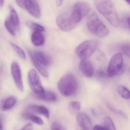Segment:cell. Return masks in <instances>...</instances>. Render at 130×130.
<instances>
[{
	"label": "cell",
	"mask_w": 130,
	"mask_h": 130,
	"mask_svg": "<svg viewBox=\"0 0 130 130\" xmlns=\"http://www.w3.org/2000/svg\"><path fill=\"white\" fill-rule=\"evenodd\" d=\"M95 4L97 10L112 26L118 27L121 25L115 7L111 1H96Z\"/></svg>",
	"instance_id": "6da1fadb"
},
{
	"label": "cell",
	"mask_w": 130,
	"mask_h": 130,
	"mask_svg": "<svg viewBox=\"0 0 130 130\" xmlns=\"http://www.w3.org/2000/svg\"><path fill=\"white\" fill-rule=\"evenodd\" d=\"M78 88L77 81L74 75L67 74L62 77L58 83V89L61 95L68 97L76 93Z\"/></svg>",
	"instance_id": "7a4b0ae2"
},
{
	"label": "cell",
	"mask_w": 130,
	"mask_h": 130,
	"mask_svg": "<svg viewBox=\"0 0 130 130\" xmlns=\"http://www.w3.org/2000/svg\"><path fill=\"white\" fill-rule=\"evenodd\" d=\"M87 25L91 33L100 38L106 37L109 33L108 29L95 13H92L89 15Z\"/></svg>",
	"instance_id": "3957f363"
},
{
	"label": "cell",
	"mask_w": 130,
	"mask_h": 130,
	"mask_svg": "<svg viewBox=\"0 0 130 130\" xmlns=\"http://www.w3.org/2000/svg\"><path fill=\"white\" fill-rule=\"evenodd\" d=\"M99 45V42L96 40H87L80 44L75 52L80 59H87L95 51Z\"/></svg>",
	"instance_id": "277c9868"
},
{
	"label": "cell",
	"mask_w": 130,
	"mask_h": 130,
	"mask_svg": "<svg viewBox=\"0 0 130 130\" xmlns=\"http://www.w3.org/2000/svg\"><path fill=\"white\" fill-rule=\"evenodd\" d=\"M28 77L29 84L35 96L37 99L41 98L45 91L40 82L38 74L35 70L32 69L29 71Z\"/></svg>",
	"instance_id": "5b68a950"
},
{
	"label": "cell",
	"mask_w": 130,
	"mask_h": 130,
	"mask_svg": "<svg viewBox=\"0 0 130 130\" xmlns=\"http://www.w3.org/2000/svg\"><path fill=\"white\" fill-rule=\"evenodd\" d=\"M90 11V7L88 4L85 2H78L74 5L70 12L74 22L78 25Z\"/></svg>",
	"instance_id": "8992f818"
},
{
	"label": "cell",
	"mask_w": 130,
	"mask_h": 130,
	"mask_svg": "<svg viewBox=\"0 0 130 130\" xmlns=\"http://www.w3.org/2000/svg\"><path fill=\"white\" fill-rule=\"evenodd\" d=\"M123 66L122 54L121 53H116L110 60L106 73L107 76L111 77L120 73L123 70Z\"/></svg>",
	"instance_id": "52a82bcc"
},
{
	"label": "cell",
	"mask_w": 130,
	"mask_h": 130,
	"mask_svg": "<svg viewBox=\"0 0 130 130\" xmlns=\"http://www.w3.org/2000/svg\"><path fill=\"white\" fill-rule=\"evenodd\" d=\"M56 23L59 28L64 31H71L77 26L73 20L70 12L59 14L56 19Z\"/></svg>",
	"instance_id": "ba28073f"
},
{
	"label": "cell",
	"mask_w": 130,
	"mask_h": 130,
	"mask_svg": "<svg viewBox=\"0 0 130 130\" xmlns=\"http://www.w3.org/2000/svg\"><path fill=\"white\" fill-rule=\"evenodd\" d=\"M11 74L15 84L18 89L21 92L24 90L22 76L21 68L19 64L16 62H13L11 64Z\"/></svg>",
	"instance_id": "9c48e42d"
},
{
	"label": "cell",
	"mask_w": 130,
	"mask_h": 130,
	"mask_svg": "<svg viewBox=\"0 0 130 130\" xmlns=\"http://www.w3.org/2000/svg\"><path fill=\"white\" fill-rule=\"evenodd\" d=\"M25 9L35 18L37 19L41 18V9L38 2L36 1L25 0Z\"/></svg>",
	"instance_id": "30bf717a"
},
{
	"label": "cell",
	"mask_w": 130,
	"mask_h": 130,
	"mask_svg": "<svg viewBox=\"0 0 130 130\" xmlns=\"http://www.w3.org/2000/svg\"><path fill=\"white\" fill-rule=\"evenodd\" d=\"M76 120L81 130H93L92 121L89 117L85 113H79L77 116Z\"/></svg>",
	"instance_id": "8fae6325"
},
{
	"label": "cell",
	"mask_w": 130,
	"mask_h": 130,
	"mask_svg": "<svg viewBox=\"0 0 130 130\" xmlns=\"http://www.w3.org/2000/svg\"><path fill=\"white\" fill-rule=\"evenodd\" d=\"M79 68L83 74L87 77H91L94 73V68L92 63L87 59L81 60L79 63Z\"/></svg>",
	"instance_id": "7c38bea8"
},
{
	"label": "cell",
	"mask_w": 130,
	"mask_h": 130,
	"mask_svg": "<svg viewBox=\"0 0 130 130\" xmlns=\"http://www.w3.org/2000/svg\"><path fill=\"white\" fill-rule=\"evenodd\" d=\"M35 59L39 63L44 67H48L52 63V59L51 57L45 52L41 51H36L32 53Z\"/></svg>",
	"instance_id": "4fadbf2b"
},
{
	"label": "cell",
	"mask_w": 130,
	"mask_h": 130,
	"mask_svg": "<svg viewBox=\"0 0 130 130\" xmlns=\"http://www.w3.org/2000/svg\"><path fill=\"white\" fill-rule=\"evenodd\" d=\"M26 112L31 113H38L44 116L47 119H49L50 117V112L48 109L42 106L31 105L26 109Z\"/></svg>",
	"instance_id": "5bb4252c"
},
{
	"label": "cell",
	"mask_w": 130,
	"mask_h": 130,
	"mask_svg": "<svg viewBox=\"0 0 130 130\" xmlns=\"http://www.w3.org/2000/svg\"><path fill=\"white\" fill-rule=\"evenodd\" d=\"M31 41L35 46H41L44 43V37L42 32L34 31L31 36Z\"/></svg>",
	"instance_id": "9a60e30c"
},
{
	"label": "cell",
	"mask_w": 130,
	"mask_h": 130,
	"mask_svg": "<svg viewBox=\"0 0 130 130\" xmlns=\"http://www.w3.org/2000/svg\"><path fill=\"white\" fill-rule=\"evenodd\" d=\"M29 57L31 60L33 65L35 67L38 71L44 77H47L48 76V73L44 67L42 66V64L39 63L38 61H36V60L34 58L31 52L29 51Z\"/></svg>",
	"instance_id": "2e32d148"
},
{
	"label": "cell",
	"mask_w": 130,
	"mask_h": 130,
	"mask_svg": "<svg viewBox=\"0 0 130 130\" xmlns=\"http://www.w3.org/2000/svg\"><path fill=\"white\" fill-rule=\"evenodd\" d=\"M16 103V98L14 96H10L3 101L1 106V109L3 111H8L13 108Z\"/></svg>",
	"instance_id": "e0dca14e"
},
{
	"label": "cell",
	"mask_w": 130,
	"mask_h": 130,
	"mask_svg": "<svg viewBox=\"0 0 130 130\" xmlns=\"http://www.w3.org/2000/svg\"><path fill=\"white\" fill-rule=\"evenodd\" d=\"M8 19L15 28L18 27L19 26V15L15 9L11 6L10 7V15Z\"/></svg>",
	"instance_id": "ac0fdd59"
},
{
	"label": "cell",
	"mask_w": 130,
	"mask_h": 130,
	"mask_svg": "<svg viewBox=\"0 0 130 130\" xmlns=\"http://www.w3.org/2000/svg\"><path fill=\"white\" fill-rule=\"evenodd\" d=\"M22 117L23 118L30 120L39 125H42L44 124V121L41 118L35 115L32 113L25 112L22 114Z\"/></svg>",
	"instance_id": "d6986e66"
},
{
	"label": "cell",
	"mask_w": 130,
	"mask_h": 130,
	"mask_svg": "<svg viewBox=\"0 0 130 130\" xmlns=\"http://www.w3.org/2000/svg\"><path fill=\"white\" fill-rule=\"evenodd\" d=\"M26 24L28 27L34 31L42 32L45 31L44 28L42 26L32 21H27L26 23Z\"/></svg>",
	"instance_id": "ffe728a7"
},
{
	"label": "cell",
	"mask_w": 130,
	"mask_h": 130,
	"mask_svg": "<svg viewBox=\"0 0 130 130\" xmlns=\"http://www.w3.org/2000/svg\"><path fill=\"white\" fill-rule=\"evenodd\" d=\"M117 90L122 97L126 100L130 99V91L127 87L123 86H119L117 87Z\"/></svg>",
	"instance_id": "44dd1931"
},
{
	"label": "cell",
	"mask_w": 130,
	"mask_h": 130,
	"mask_svg": "<svg viewBox=\"0 0 130 130\" xmlns=\"http://www.w3.org/2000/svg\"><path fill=\"white\" fill-rule=\"evenodd\" d=\"M41 100L45 102H54L57 101L56 95L54 93L50 91H46Z\"/></svg>",
	"instance_id": "7402d4cb"
},
{
	"label": "cell",
	"mask_w": 130,
	"mask_h": 130,
	"mask_svg": "<svg viewBox=\"0 0 130 130\" xmlns=\"http://www.w3.org/2000/svg\"><path fill=\"white\" fill-rule=\"evenodd\" d=\"M104 127L106 130H116L115 124L112 119L109 116H106L103 119Z\"/></svg>",
	"instance_id": "603a6c76"
},
{
	"label": "cell",
	"mask_w": 130,
	"mask_h": 130,
	"mask_svg": "<svg viewBox=\"0 0 130 130\" xmlns=\"http://www.w3.org/2000/svg\"><path fill=\"white\" fill-rule=\"evenodd\" d=\"M80 103L78 101H73L70 102L68 105L69 111L72 113H76L79 111Z\"/></svg>",
	"instance_id": "cb8c5ba5"
},
{
	"label": "cell",
	"mask_w": 130,
	"mask_h": 130,
	"mask_svg": "<svg viewBox=\"0 0 130 130\" xmlns=\"http://www.w3.org/2000/svg\"><path fill=\"white\" fill-rule=\"evenodd\" d=\"M10 45L18 55L23 60H26V55L25 52L19 46L12 42H10Z\"/></svg>",
	"instance_id": "d4e9b609"
},
{
	"label": "cell",
	"mask_w": 130,
	"mask_h": 130,
	"mask_svg": "<svg viewBox=\"0 0 130 130\" xmlns=\"http://www.w3.org/2000/svg\"><path fill=\"white\" fill-rule=\"evenodd\" d=\"M4 25L7 30L10 33V35L14 36L16 34L15 27L11 23L9 19H7L5 21Z\"/></svg>",
	"instance_id": "484cf974"
},
{
	"label": "cell",
	"mask_w": 130,
	"mask_h": 130,
	"mask_svg": "<svg viewBox=\"0 0 130 130\" xmlns=\"http://www.w3.org/2000/svg\"><path fill=\"white\" fill-rule=\"evenodd\" d=\"M120 50L126 56L130 57V45L129 44L124 43L121 45Z\"/></svg>",
	"instance_id": "4316f807"
},
{
	"label": "cell",
	"mask_w": 130,
	"mask_h": 130,
	"mask_svg": "<svg viewBox=\"0 0 130 130\" xmlns=\"http://www.w3.org/2000/svg\"><path fill=\"white\" fill-rule=\"evenodd\" d=\"M51 130H65V129L60 123L55 121L52 123Z\"/></svg>",
	"instance_id": "83f0119b"
},
{
	"label": "cell",
	"mask_w": 130,
	"mask_h": 130,
	"mask_svg": "<svg viewBox=\"0 0 130 130\" xmlns=\"http://www.w3.org/2000/svg\"><path fill=\"white\" fill-rule=\"evenodd\" d=\"M129 23H130V17L129 16L124 18L122 21L121 20V24L123 25L125 28L129 29Z\"/></svg>",
	"instance_id": "f1b7e54d"
},
{
	"label": "cell",
	"mask_w": 130,
	"mask_h": 130,
	"mask_svg": "<svg viewBox=\"0 0 130 130\" xmlns=\"http://www.w3.org/2000/svg\"><path fill=\"white\" fill-rule=\"evenodd\" d=\"M108 108L111 111H112L113 112H115L116 114L120 115V116H123V117H124V118H125V117L126 118V117H127L122 112L119 111V110H117V109H115V108H113V107H112V106H111L108 105Z\"/></svg>",
	"instance_id": "f546056e"
},
{
	"label": "cell",
	"mask_w": 130,
	"mask_h": 130,
	"mask_svg": "<svg viewBox=\"0 0 130 130\" xmlns=\"http://www.w3.org/2000/svg\"><path fill=\"white\" fill-rule=\"evenodd\" d=\"M16 3L17 4V5L21 7L22 9H25V0L23 1V0H18V1H16Z\"/></svg>",
	"instance_id": "4dcf8cb0"
},
{
	"label": "cell",
	"mask_w": 130,
	"mask_h": 130,
	"mask_svg": "<svg viewBox=\"0 0 130 130\" xmlns=\"http://www.w3.org/2000/svg\"><path fill=\"white\" fill-rule=\"evenodd\" d=\"M33 126L32 124L29 123L26 125L21 130H32Z\"/></svg>",
	"instance_id": "1f68e13d"
},
{
	"label": "cell",
	"mask_w": 130,
	"mask_h": 130,
	"mask_svg": "<svg viewBox=\"0 0 130 130\" xmlns=\"http://www.w3.org/2000/svg\"><path fill=\"white\" fill-rule=\"evenodd\" d=\"M93 130H106L104 126H101L99 125H96L93 127Z\"/></svg>",
	"instance_id": "d6a6232c"
},
{
	"label": "cell",
	"mask_w": 130,
	"mask_h": 130,
	"mask_svg": "<svg viewBox=\"0 0 130 130\" xmlns=\"http://www.w3.org/2000/svg\"><path fill=\"white\" fill-rule=\"evenodd\" d=\"M0 130H3V116L0 114Z\"/></svg>",
	"instance_id": "836d02e7"
},
{
	"label": "cell",
	"mask_w": 130,
	"mask_h": 130,
	"mask_svg": "<svg viewBox=\"0 0 130 130\" xmlns=\"http://www.w3.org/2000/svg\"><path fill=\"white\" fill-rule=\"evenodd\" d=\"M98 74L99 76L103 77L105 75V73L102 70H100L98 72Z\"/></svg>",
	"instance_id": "e575fe53"
},
{
	"label": "cell",
	"mask_w": 130,
	"mask_h": 130,
	"mask_svg": "<svg viewBox=\"0 0 130 130\" xmlns=\"http://www.w3.org/2000/svg\"><path fill=\"white\" fill-rule=\"evenodd\" d=\"M63 1H57V5L58 6H60L63 4Z\"/></svg>",
	"instance_id": "d590c367"
},
{
	"label": "cell",
	"mask_w": 130,
	"mask_h": 130,
	"mask_svg": "<svg viewBox=\"0 0 130 130\" xmlns=\"http://www.w3.org/2000/svg\"><path fill=\"white\" fill-rule=\"evenodd\" d=\"M4 4V1H0V8L3 7Z\"/></svg>",
	"instance_id": "8d00e7d4"
},
{
	"label": "cell",
	"mask_w": 130,
	"mask_h": 130,
	"mask_svg": "<svg viewBox=\"0 0 130 130\" xmlns=\"http://www.w3.org/2000/svg\"><path fill=\"white\" fill-rule=\"evenodd\" d=\"M126 3H128V4H130V1H126Z\"/></svg>",
	"instance_id": "74e56055"
},
{
	"label": "cell",
	"mask_w": 130,
	"mask_h": 130,
	"mask_svg": "<svg viewBox=\"0 0 130 130\" xmlns=\"http://www.w3.org/2000/svg\"><path fill=\"white\" fill-rule=\"evenodd\" d=\"M1 80H0V88H1Z\"/></svg>",
	"instance_id": "f35d334b"
}]
</instances>
